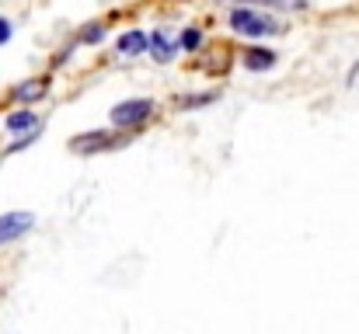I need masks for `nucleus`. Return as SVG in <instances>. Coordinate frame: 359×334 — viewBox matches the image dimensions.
I'll return each mask as SVG.
<instances>
[{
    "label": "nucleus",
    "instance_id": "2",
    "mask_svg": "<svg viewBox=\"0 0 359 334\" xmlns=\"http://www.w3.org/2000/svg\"><path fill=\"white\" fill-rule=\"evenodd\" d=\"M231 25L238 32H244V35H265V32H272V21L262 18V14H255V11H234Z\"/></svg>",
    "mask_w": 359,
    "mask_h": 334
},
{
    "label": "nucleus",
    "instance_id": "11",
    "mask_svg": "<svg viewBox=\"0 0 359 334\" xmlns=\"http://www.w3.org/2000/svg\"><path fill=\"white\" fill-rule=\"evenodd\" d=\"M84 39H88V42H98V39H102V28H91V32H88Z\"/></svg>",
    "mask_w": 359,
    "mask_h": 334
},
{
    "label": "nucleus",
    "instance_id": "10",
    "mask_svg": "<svg viewBox=\"0 0 359 334\" xmlns=\"http://www.w3.org/2000/svg\"><path fill=\"white\" fill-rule=\"evenodd\" d=\"M272 4H279V7H304V0H272Z\"/></svg>",
    "mask_w": 359,
    "mask_h": 334
},
{
    "label": "nucleus",
    "instance_id": "5",
    "mask_svg": "<svg viewBox=\"0 0 359 334\" xmlns=\"http://www.w3.org/2000/svg\"><path fill=\"white\" fill-rule=\"evenodd\" d=\"M150 46H154V56H157L161 63H168V60H171V46H168V39H164V32H157V35L150 39Z\"/></svg>",
    "mask_w": 359,
    "mask_h": 334
},
{
    "label": "nucleus",
    "instance_id": "12",
    "mask_svg": "<svg viewBox=\"0 0 359 334\" xmlns=\"http://www.w3.org/2000/svg\"><path fill=\"white\" fill-rule=\"evenodd\" d=\"M185 46H189V49H192V46H199V35H196V32H189V35H185Z\"/></svg>",
    "mask_w": 359,
    "mask_h": 334
},
{
    "label": "nucleus",
    "instance_id": "1",
    "mask_svg": "<svg viewBox=\"0 0 359 334\" xmlns=\"http://www.w3.org/2000/svg\"><path fill=\"white\" fill-rule=\"evenodd\" d=\"M32 223H35L32 213H7V216H0V244H7V240H14V237L28 233V230H32Z\"/></svg>",
    "mask_w": 359,
    "mask_h": 334
},
{
    "label": "nucleus",
    "instance_id": "9",
    "mask_svg": "<svg viewBox=\"0 0 359 334\" xmlns=\"http://www.w3.org/2000/svg\"><path fill=\"white\" fill-rule=\"evenodd\" d=\"M7 39H11V21L0 18V42H7Z\"/></svg>",
    "mask_w": 359,
    "mask_h": 334
},
{
    "label": "nucleus",
    "instance_id": "8",
    "mask_svg": "<svg viewBox=\"0 0 359 334\" xmlns=\"http://www.w3.org/2000/svg\"><path fill=\"white\" fill-rule=\"evenodd\" d=\"M42 91H46L42 84H25V88H18V98H25V102H28V98H39Z\"/></svg>",
    "mask_w": 359,
    "mask_h": 334
},
{
    "label": "nucleus",
    "instance_id": "4",
    "mask_svg": "<svg viewBox=\"0 0 359 334\" xmlns=\"http://www.w3.org/2000/svg\"><path fill=\"white\" fill-rule=\"evenodd\" d=\"M140 49H147V35L143 32H129V35H122L119 39V53H140Z\"/></svg>",
    "mask_w": 359,
    "mask_h": 334
},
{
    "label": "nucleus",
    "instance_id": "3",
    "mask_svg": "<svg viewBox=\"0 0 359 334\" xmlns=\"http://www.w3.org/2000/svg\"><path fill=\"white\" fill-rule=\"evenodd\" d=\"M150 115V102H122L119 109L112 111V122L116 125H136Z\"/></svg>",
    "mask_w": 359,
    "mask_h": 334
},
{
    "label": "nucleus",
    "instance_id": "6",
    "mask_svg": "<svg viewBox=\"0 0 359 334\" xmlns=\"http://www.w3.org/2000/svg\"><path fill=\"white\" fill-rule=\"evenodd\" d=\"M248 67H251V70H269V67H272V53H265V49L248 53Z\"/></svg>",
    "mask_w": 359,
    "mask_h": 334
},
{
    "label": "nucleus",
    "instance_id": "7",
    "mask_svg": "<svg viewBox=\"0 0 359 334\" xmlns=\"http://www.w3.org/2000/svg\"><path fill=\"white\" fill-rule=\"evenodd\" d=\"M32 122H35V111H18L7 118V129H28Z\"/></svg>",
    "mask_w": 359,
    "mask_h": 334
}]
</instances>
